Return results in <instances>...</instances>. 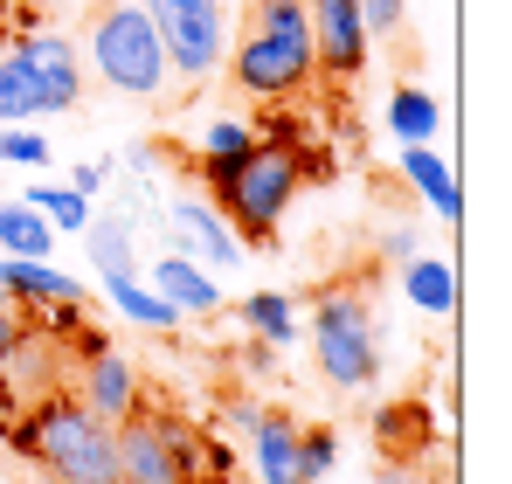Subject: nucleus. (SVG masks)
Instances as JSON below:
<instances>
[{
  "label": "nucleus",
  "mask_w": 512,
  "mask_h": 484,
  "mask_svg": "<svg viewBox=\"0 0 512 484\" xmlns=\"http://www.w3.org/2000/svg\"><path fill=\"white\" fill-rule=\"evenodd\" d=\"M14 450L28 464H42L49 484H118V443L111 422L84 408L77 395H35L14 415Z\"/></svg>",
  "instance_id": "f257e3e1"
},
{
  "label": "nucleus",
  "mask_w": 512,
  "mask_h": 484,
  "mask_svg": "<svg viewBox=\"0 0 512 484\" xmlns=\"http://www.w3.org/2000/svg\"><path fill=\"white\" fill-rule=\"evenodd\" d=\"M319 70L312 56V21H305V0H250V21H243V42L229 56V77L243 97L270 104V97H291L305 90Z\"/></svg>",
  "instance_id": "f03ea898"
},
{
  "label": "nucleus",
  "mask_w": 512,
  "mask_h": 484,
  "mask_svg": "<svg viewBox=\"0 0 512 484\" xmlns=\"http://www.w3.org/2000/svg\"><path fill=\"white\" fill-rule=\"evenodd\" d=\"M215 180V208L229 215V229L243 242H270L284 229V215H291V201H298V180H305V166L291 146H263L256 139L250 160L222 166V173H208Z\"/></svg>",
  "instance_id": "7ed1b4c3"
},
{
  "label": "nucleus",
  "mask_w": 512,
  "mask_h": 484,
  "mask_svg": "<svg viewBox=\"0 0 512 484\" xmlns=\"http://www.w3.org/2000/svg\"><path fill=\"white\" fill-rule=\"evenodd\" d=\"M90 63L118 97H167V49L139 0H104L90 21Z\"/></svg>",
  "instance_id": "20e7f679"
},
{
  "label": "nucleus",
  "mask_w": 512,
  "mask_h": 484,
  "mask_svg": "<svg viewBox=\"0 0 512 484\" xmlns=\"http://www.w3.org/2000/svg\"><path fill=\"white\" fill-rule=\"evenodd\" d=\"M118 443V484H194L201 471V436L167 408H125L111 422Z\"/></svg>",
  "instance_id": "39448f33"
},
{
  "label": "nucleus",
  "mask_w": 512,
  "mask_h": 484,
  "mask_svg": "<svg viewBox=\"0 0 512 484\" xmlns=\"http://www.w3.org/2000/svg\"><path fill=\"white\" fill-rule=\"evenodd\" d=\"M312 353H319V374L360 395L381 381V339H374V312L353 298V291H326L319 312H312Z\"/></svg>",
  "instance_id": "423d86ee"
},
{
  "label": "nucleus",
  "mask_w": 512,
  "mask_h": 484,
  "mask_svg": "<svg viewBox=\"0 0 512 484\" xmlns=\"http://www.w3.org/2000/svg\"><path fill=\"white\" fill-rule=\"evenodd\" d=\"M160 49H167V70L180 83H208L229 63V28H222V0H139Z\"/></svg>",
  "instance_id": "0eeeda50"
},
{
  "label": "nucleus",
  "mask_w": 512,
  "mask_h": 484,
  "mask_svg": "<svg viewBox=\"0 0 512 484\" xmlns=\"http://www.w3.org/2000/svg\"><path fill=\"white\" fill-rule=\"evenodd\" d=\"M14 56L35 70V90H42V118H56V111H77V104H84V63H77V42H70V35H49V28H35V35H14Z\"/></svg>",
  "instance_id": "6e6552de"
},
{
  "label": "nucleus",
  "mask_w": 512,
  "mask_h": 484,
  "mask_svg": "<svg viewBox=\"0 0 512 484\" xmlns=\"http://www.w3.org/2000/svg\"><path fill=\"white\" fill-rule=\"evenodd\" d=\"M305 21H312V56L333 70V77H360L367 70V21H360V0H305Z\"/></svg>",
  "instance_id": "1a4fd4ad"
},
{
  "label": "nucleus",
  "mask_w": 512,
  "mask_h": 484,
  "mask_svg": "<svg viewBox=\"0 0 512 484\" xmlns=\"http://www.w3.org/2000/svg\"><path fill=\"white\" fill-rule=\"evenodd\" d=\"M167 222H173V236H180V256H194L208 270H236L243 263V236L229 229V215L215 201H173Z\"/></svg>",
  "instance_id": "9d476101"
},
{
  "label": "nucleus",
  "mask_w": 512,
  "mask_h": 484,
  "mask_svg": "<svg viewBox=\"0 0 512 484\" xmlns=\"http://www.w3.org/2000/svg\"><path fill=\"white\" fill-rule=\"evenodd\" d=\"M236 429L250 443V464L263 484H298V422L277 415V408H236Z\"/></svg>",
  "instance_id": "9b49d317"
},
{
  "label": "nucleus",
  "mask_w": 512,
  "mask_h": 484,
  "mask_svg": "<svg viewBox=\"0 0 512 484\" xmlns=\"http://www.w3.org/2000/svg\"><path fill=\"white\" fill-rule=\"evenodd\" d=\"M84 360L90 367H84V395L77 402L97 408L104 422H118L125 408H139V381H132V360L125 353H111L104 339H84Z\"/></svg>",
  "instance_id": "f8f14e48"
},
{
  "label": "nucleus",
  "mask_w": 512,
  "mask_h": 484,
  "mask_svg": "<svg viewBox=\"0 0 512 484\" xmlns=\"http://www.w3.org/2000/svg\"><path fill=\"white\" fill-rule=\"evenodd\" d=\"M0 284H7L14 312L21 305H84V284L63 277L49 256H0Z\"/></svg>",
  "instance_id": "ddd939ff"
},
{
  "label": "nucleus",
  "mask_w": 512,
  "mask_h": 484,
  "mask_svg": "<svg viewBox=\"0 0 512 484\" xmlns=\"http://www.w3.org/2000/svg\"><path fill=\"white\" fill-rule=\"evenodd\" d=\"M146 284L167 298V305H180V312H222V284H215V270L208 263H194V256H153V270H146Z\"/></svg>",
  "instance_id": "4468645a"
},
{
  "label": "nucleus",
  "mask_w": 512,
  "mask_h": 484,
  "mask_svg": "<svg viewBox=\"0 0 512 484\" xmlns=\"http://www.w3.org/2000/svg\"><path fill=\"white\" fill-rule=\"evenodd\" d=\"M0 367H7V402L14 408H28L35 395L56 388V346L42 332H14V346L0 353Z\"/></svg>",
  "instance_id": "2eb2a0df"
},
{
  "label": "nucleus",
  "mask_w": 512,
  "mask_h": 484,
  "mask_svg": "<svg viewBox=\"0 0 512 484\" xmlns=\"http://www.w3.org/2000/svg\"><path fill=\"white\" fill-rule=\"evenodd\" d=\"M402 180L429 201V215H436V222H457V215H464L457 173H450V160H443L436 146H402Z\"/></svg>",
  "instance_id": "dca6fc26"
},
{
  "label": "nucleus",
  "mask_w": 512,
  "mask_h": 484,
  "mask_svg": "<svg viewBox=\"0 0 512 484\" xmlns=\"http://www.w3.org/2000/svg\"><path fill=\"white\" fill-rule=\"evenodd\" d=\"M402 291H409V305H416V312L450 319V312H457V270H450V256L416 249V256L402 263Z\"/></svg>",
  "instance_id": "f3484780"
},
{
  "label": "nucleus",
  "mask_w": 512,
  "mask_h": 484,
  "mask_svg": "<svg viewBox=\"0 0 512 484\" xmlns=\"http://www.w3.org/2000/svg\"><path fill=\"white\" fill-rule=\"evenodd\" d=\"M84 249L97 263V277H139V249H132V222L125 215H90Z\"/></svg>",
  "instance_id": "a211bd4d"
},
{
  "label": "nucleus",
  "mask_w": 512,
  "mask_h": 484,
  "mask_svg": "<svg viewBox=\"0 0 512 484\" xmlns=\"http://www.w3.org/2000/svg\"><path fill=\"white\" fill-rule=\"evenodd\" d=\"M388 132H395L402 146H429V139L443 132V104L429 97L423 83H402V90L388 97Z\"/></svg>",
  "instance_id": "6ab92c4d"
},
{
  "label": "nucleus",
  "mask_w": 512,
  "mask_h": 484,
  "mask_svg": "<svg viewBox=\"0 0 512 484\" xmlns=\"http://www.w3.org/2000/svg\"><path fill=\"white\" fill-rule=\"evenodd\" d=\"M104 298H111V305H118L132 325H153V332H173V325L187 319V312H180V305H167L146 277H104Z\"/></svg>",
  "instance_id": "aec40b11"
},
{
  "label": "nucleus",
  "mask_w": 512,
  "mask_h": 484,
  "mask_svg": "<svg viewBox=\"0 0 512 484\" xmlns=\"http://www.w3.org/2000/svg\"><path fill=\"white\" fill-rule=\"evenodd\" d=\"M21 201H28L56 236H84V222H90V194H77L70 180H35Z\"/></svg>",
  "instance_id": "412c9836"
},
{
  "label": "nucleus",
  "mask_w": 512,
  "mask_h": 484,
  "mask_svg": "<svg viewBox=\"0 0 512 484\" xmlns=\"http://www.w3.org/2000/svg\"><path fill=\"white\" fill-rule=\"evenodd\" d=\"M243 325H250L263 346H291L298 339V305L284 291H250L243 298Z\"/></svg>",
  "instance_id": "4be33fe9"
},
{
  "label": "nucleus",
  "mask_w": 512,
  "mask_h": 484,
  "mask_svg": "<svg viewBox=\"0 0 512 484\" xmlns=\"http://www.w3.org/2000/svg\"><path fill=\"white\" fill-rule=\"evenodd\" d=\"M0 249H7V256H49V249H56V229H49L28 201H0Z\"/></svg>",
  "instance_id": "5701e85b"
},
{
  "label": "nucleus",
  "mask_w": 512,
  "mask_h": 484,
  "mask_svg": "<svg viewBox=\"0 0 512 484\" xmlns=\"http://www.w3.org/2000/svg\"><path fill=\"white\" fill-rule=\"evenodd\" d=\"M28 118H42V90H35V70L7 49L0 56V125H28Z\"/></svg>",
  "instance_id": "b1692460"
},
{
  "label": "nucleus",
  "mask_w": 512,
  "mask_h": 484,
  "mask_svg": "<svg viewBox=\"0 0 512 484\" xmlns=\"http://www.w3.org/2000/svg\"><path fill=\"white\" fill-rule=\"evenodd\" d=\"M256 153V132L243 125V118H215L208 125V139H201V160H208V173H222V166L250 160Z\"/></svg>",
  "instance_id": "393cba45"
},
{
  "label": "nucleus",
  "mask_w": 512,
  "mask_h": 484,
  "mask_svg": "<svg viewBox=\"0 0 512 484\" xmlns=\"http://www.w3.org/2000/svg\"><path fill=\"white\" fill-rule=\"evenodd\" d=\"M0 160L28 166V173H49L56 146H49V132H35V118H28V125H0Z\"/></svg>",
  "instance_id": "a878e982"
},
{
  "label": "nucleus",
  "mask_w": 512,
  "mask_h": 484,
  "mask_svg": "<svg viewBox=\"0 0 512 484\" xmlns=\"http://www.w3.org/2000/svg\"><path fill=\"white\" fill-rule=\"evenodd\" d=\"M340 464V436L319 422V429H298V484H319Z\"/></svg>",
  "instance_id": "bb28decb"
},
{
  "label": "nucleus",
  "mask_w": 512,
  "mask_h": 484,
  "mask_svg": "<svg viewBox=\"0 0 512 484\" xmlns=\"http://www.w3.org/2000/svg\"><path fill=\"white\" fill-rule=\"evenodd\" d=\"M360 21H367V35H395L409 21V0H360Z\"/></svg>",
  "instance_id": "cd10ccee"
},
{
  "label": "nucleus",
  "mask_w": 512,
  "mask_h": 484,
  "mask_svg": "<svg viewBox=\"0 0 512 484\" xmlns=\"http://www.w3.org/2000/svg\"><path fill=\"white\" fill-rule=\"evenodd\" d=\"M104 180H111V166H104V160H77V166H70V187H77V194H104Z\"/></svg>",
  "instance_id": "c85d7f7f"
},
{
  "label": "nucleus",
  "mask_w": 512,
  "mask_h": 484,
  "mask_svg": "<svg viewBox=\"0 0 512 484\" xmlns=\"http://www.w3.org/2000/svg\"><path fill=\"white\" fill-rule=\"evenodd\" d=\"M416 249H423V242H416V229H409V222H402V229H388V236H381V256H388V263H409V256H416Z\"/></svg>",
  "instance_id": "c756f323"
},
{
  "label": "nucleus",
  "mask_w": 512,
  "mask_h": 484,
  "mask_svg": "<svg viewBox=\"0 0 512 484\" xmlns=\"http://www.w3.org/2000/svg\"><path fill=\"white\" fill-rule=\"evenodd\" d=\"M118 160L132 166V173H139V180H153V146H125V153H118Z\"/></svg>",
  "instance_id": "7c9ffc66"
},
{
  "label": "nucleus",
  "mask_w": 512,
  "mask_h": 484,
  "mask_svg": "<svg viewBox=\"0 0 512 484\" xmlns=\"http://www.w3.org/2000/svg\"><path fill=\"white\" fill-rule=\"evenodd\" d=\"M14 332H21V319H14V312H0V353L14 346Z\"/></svg>",
  "instance_id": "2f4dec72"
},
{
  "label": "nucleus",
  "mask_w": 512,
  "mask_h": 484,
  "mask_svg": "<svg viewBox=\"0 0 512 484\" xmlns=\"http://www.w3.org/2000/svg\"><path fill=\"white\" fill-rule=\"evenodd\" d=\"M0 312H14V298H7V284H0Z\"/></svg>",
  "instance_id": "473e14b6"
}]
</instances>
